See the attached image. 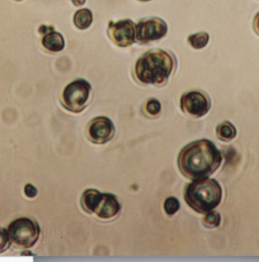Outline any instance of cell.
<instances>
[{"instance_id": "obj_1", "label": "cell", "mask_w": 259, "mask_h": 262, "mask_svg": "<svg viewBox=\"0 0 259 262\" xmlns=\"http://www.w3.org/2000/svg\"><path fill=\"white\" fill-rule=\"evenodd\" d=\"M223 157L215 144L209 139H200L186 145L180 152V171L191 180L206 179L222 164Z\"/></svg>"}, {"instance_id": "obj_2", "label": "cell", "mask_w": 259, "mask_h": 262, "mask_svg": "<svg viewBox=\"0 0 259 262\" xmlns=\"http://www.w3.org/2000/svg\"><path fill=\"white\" fill-rule=\"evenodd\" d=\"M177 58L172 52L163 49H151L135 63V78L146 85H165L177 68Z\"/></svg>"}, {"instance_id": "obj_3", "label": "cell", "mask_w": 259, "mask_h": 262, "mask_svg": "<svg viewBox=\"0 0 259 262\" xmlns=\"http://www.w3.org/2000/svg\"><path fill=\"white\" fill-rule=\"evenodd\" d=\"M184 200L195 212L206 214L214 210L222 200V188L215 179L193 180L186 186Z\"/></svg>"}, {"instance_id": "obj_4", "label": "cell", "mask_w": 259, "mask_h": 262, "mask_svg": "<svg viewBox=\"0 0 259 262\" xmlns=\"http://www.w3.org/2000/svg\"><path fill=\"white\" fill-rule=\"evenodd\" d=\"M7 232L11 244L21 249H28L39 239L41 227L36 221L22 217L11 222Z\"/></svg>"}, {"instance_id": "obj_5", "label": "cell", "mask_w": 259, "mask_h": 262, "mask_svg": "<svg viewBox=\"0 0 259 262\" xmlns=\"http://www.w3.org/2000/svg\"><path fill=\"white\" fill-rule=\"evenodd\" d=\"M91 91L88 81L81 78L75 79L65 87L62 104L67 111L79 114L87 107Z\"/></svg>"}, {"instance_id": "obj_6", "label": "cell", "mask_w": 259, "mask_h": 262, "mask_svg": "<svg viewBox=\"0 0 259 262\" xmlns=\"http://www.w3.org/2000/svg\"><path fill=\"white\" fill-rule=\"evenodd\" d=\"M211 102L209 95L200 90L184 93L181 98L183 112L195 118H200L210 111Z\"/></svg>"}, {"instance_id": "obj_7", "label": "cell", "mask_w": 259, "mask_h": 262, "mask_svg": "<svg viewBox=\"0 0 259 262\" xmlns=\"http://www.w3.org/2000/svg\"><path fill=\"white\" fill-rule=\"evenodd\" d=\"M107 33L109 39L119 47H130L136 42V25L130 19L109 22Z\"/></svg>"}, {"instance_id": "obj_8", "label": "cell", "mask_w": 259, "mask_h": 262, "mask_svg": "<svg viewBox=\"0 0 259 262\" xmlns=\"http://www.w3.org/2000/svg\"><path fill=\"white\" fill-rule=\"evenodd\" d=\"M167 32V24L160 17L144 19L136 25V42L146 44L158 40L163 38Z\"/></svg>"}, {"instance_id": "obj_9", "label": "cell", "mask_w": 259, "mask_h": 262, "mask_svg": "<svg viewBox=\"0 0 259 262\" xmlns=\"http://www.w3.org/2000/svg\"><path fill=\"white\" fill-rule=\"evenodd\" d=\"M115 127L110 119L97 117L93 119L87 127L88 139L93 144H104L113 139Z\"/></svg>"}, {"instance_id": "obj_10", "label": "cell", "mask_w": 259, "mask_h": 262, "mask_svg": "<svg viewBox=\"0 0 259 262\" xmlns=\"http://www.w3.org/2000/svg\"><path fill=\"white\" fill-rule=\"evenodd\" d=\"M121 210L122 205L117 196L113 193H103V198L95 214L99 219L109 220L118 215Z\"/></svg>"}, {"instance_id": "obj_11", "label": "cell", "mask_w": 259, "mask_h": 262, "mask_svg": "<svg viewBox=\"0 0 259 262\" xmlns=\"http://www.w3.org/2000/svg\"><path fill=\"white\" fill-rule=\"evenodd\" d=\"M103 196V193L96 189H87L81 196V207L87 213L95 214Z\"/></svg>"}, {"instance_id": "obj_12", "label": "cell", "mask_w": 259, "mask_h": 262, "mask_svg": "<svg viewBox=\"0 0 259 262\" xmlns=\"http://www.w3.org/2000/svg\"><path fill=\"white\" fill-rule=\"evenodd\" d=\"M42 44L49 52H60L65 48L64 37L61 33L52 30L45 33L42 39Z\"/></svg>"}, {"instance_id": "obj_13", "label": "cell", "mask_w": 259, "mask_h": 262, "mask_svg": "<svg viewBox=\"0 0 259 262\" xmlns=\"http://www.w3.org/2000/svg\"><path fill=\"white\" fill-rule=\"evenodd\" d=\"M236 128L233 123L225 121L219 124L216 128V135L221 141H230L236 136Z\"/></svg>"}, {"instance_id": "obj_14", "label": "cell", "mask_w": 259, "mask_h": 262, "mask_svg": "<svg viewBox=\"0 0 259 262\" xmlns=\"http://www.w3.org/2000/svg\"><path fill=\"white\" fill-rule=\"evenodd\" d=\"M74 22L78 29H87L93 22V14L91 11L88 9H83L77 11L74 15Z\"/></svg>"}, {"instance_id": "obj_15", "label": "cell", "mask_w": 259, "mask_h": 262, "mask_svg": "<svg viewBox=\"0 0 259 262\" xmlns=\"http://www.w3.org/2000/svg\"><path fill=\"white\" fill-rule=\"evenodd\" d=\"M209 35L206 32H200L190 35L188 37V42L195 49H201L206 47L209 43Z\"/></svg>"}, {"instance_id": "obj_16", "label": "cell", "mask_w": 259, "mask_h": 262, "mask_svg": "<svg viewBox=\"0 0 259 262\" xmlns=\"http://www.w3.org/2000/svg\"><path fill=\"white\" fill-rule=\"evenodd\" d=\"M222 222V216L217 211H211L205 214L203 217V223L205 226L209 228H217Z\"/></svg>"}, {"instance_id": "obj_17", "label": "cell", "mask_w": 259, "mask_h": 262, "mask_svg": "<svg viewBox=\"0 0 259 262\" xmlns=\"http://www.w3.org/2000/svg\"><path fill=\"white\" fill-rule=\"evenodd\" d=\"M181 208V203L174 196H169L164 202V209L168 215H174Z\"/></svg>"}, {"instance_id": "obj_18", "label": "cell", "mask_w": 259, "mask_h": 262, "mask_svg": "<svg viewBox=\"0 0 259 262\" xmlns=\"http://www.w3.org/2000/svg\"><path fill=\"white\" fill-rule=\"evenodd\" d=\"M145 107L147 114L152 116V117H155V116L158 115L160 112H161V103L158 100L155 99V98H150V99L148 100Z\"/></svg>"}, {"instance_id": "obj_19", "label": "cell", "mask_w": 259, "mask_h": 262, "mask_svg": "<svg viewBox=\"0 0 259 262\" xmlns=\"http://www.w3.org/2000/svg\"><path fill=\"white\" fill-rule=\"evenodd\" d=\"M10 244L7 230L0 227V253L7 250L10 247Z\"/></svg>"}, {"instance_id": "obj_20", "label": "cell", "mask_w": 259, "mask_h": 262, "mask_svg": "<svg viewBox=\"0 0 259 262\" xmlns=\"http://www.w3.org/2000/svg\"><path fill=\"white\" fill-rule=\"evenodd\" d=\"M25 193L28 198H35L37 195V189L31 184H27L25 187Z\"/></svg>"}, {"instance_id": "obj_21", "label": "cell", "mask_w": 259, "mask_h": 262, "mask_svg": "<svg viewBox=\"0 0 259 262\" xmlns=\"http://www.w3.org/2000/svg\"><path fill=\"white\" fill-rule=\"evenodd\" d=\"M253 29L259 36V12L255 15L253 20Z\"/></svg>"}, {"instance_id": "obj_22", "label": "cell", "mask_w": 259, "mask_h": 262, "mask_svg": "<svg viewBox=\"0 0 259 262\" xmlns=\"http://www.w3.org/2000/svg\"><path fill=\"white\" fill-rule=\"evenodd\" d=\"M72 2L75 6H80L85 3L86 0H72Z\"/></svg>"}, {"instance_id": "obj_23", "label": "cell", "mask_w": 259, "mask_h": 262, "mask_svg": "<svg viewBox=\"0 0 259 262\" xmlns=\"http://www.w3.org/2000/svg\"><path fill=\"white\" fill-rule=\"evenodd\" d=\"M140 1H142V2H148V1H150V0H140Z\"/></svg>"}]
</instances>
